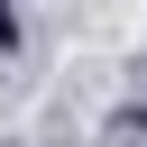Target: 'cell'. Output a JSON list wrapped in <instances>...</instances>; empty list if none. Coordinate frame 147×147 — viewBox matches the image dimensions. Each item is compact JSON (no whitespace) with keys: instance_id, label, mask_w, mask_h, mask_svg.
Instances as JSON below:
<instances>
[{"instance_id":"1","label":"cell","mask_w":147,"mask_h":147,"mask_svg":"<svg viewBox=\"0 0 147 147\" xmlns=\"http://www.w3.org/2000/svg\"><path fill=\"white\" fill-rule=\"evenodd\" d=\"M0 55H18V0H0Z\"/></svg>"},{"instance_id":"2","label":"cell","mask_w":147,"mask_h":147,"mask_svg":"<svg viewBox=\"0 0 147 147\" xmlns=\"http://www.w3.org/2000/svg\"><path fill=\"white\" fill-rule=\"evenodd\" d=\"M138 74H147V55H138Z\"/></svg>"},{"instance_id":"3","label":"cell","mask_w":147,"mask_h":147,"mask_svg":"<svg viewBox=\"0 0 147 147\" xmlns=\"http://www.w3.org/2000/svg\"><path fill=\"white\" fill-rule=\"evenodd\" d=\"M138 129H147V110H138Z\"/></svg>"}]
</instances>
